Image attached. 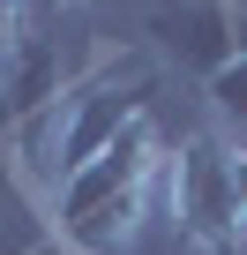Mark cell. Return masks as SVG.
<instances>
[{
  "label": "cell",
  "instance_id": "6",
  "mask_svg": "<svg viewBox=\"0 0 247 255\" xmlns=\"http://www.w3.org/2000/svg\"><path fill=\"white\" fill-rule=\"evenodd\" d=\"M38 30H45V23H38V0H0V68H8Z\"/></svg>",
  "mask_w": 247,
  "mask_h": 255
},
{
  "label": "cell",
  "instance_id": "4",
  "mask_svg": "<svg viewBox=\"0 0 247 255\" xmlns=\"http://www.w3.org/2000/svg\"><path fill=\"white\" fill-rule=\"evenodd\" d=\"M150 45L195 75H217L240 53V23L225 15V0H158L150 8Z\"/></svg>",
  "mask_w": 247,
  "mask_h": 255
},
{
  "label": "cell",
  "instance_id": "5",
  "mask_svg": "<svg viewBox=\"0 0 247 255\" xmlns=\"http://www.w3.org/2000/svg\"><path fill=\"white\" fill-rule=\"evenodd\" d=\"M202 98H210V113H217L225 128H240V135H247V45H240L217 75H202Z\"/></svg>",
  "mask_w": 247,
  "mask_h": 255
},
{
  "label": "cell",
  "instance_id": "1",
  "mask_svg": "<svg viewBox=\"0 0 247 255\" xmlns=\"http://www.w3.org/2000/svg\"><path fill=\"white\" fill-rule=\"evenodd\" d=\"M158 195H165V143H158V120L143 113L128 135H112L90 165H75L60 180V195L45 203L53 210V248H68V255L135 248Z\"/></svg>",
  "mask_w": 247,
  "mask_h": 255
},
{
  "label": "cell",
  "instance_id": "3",
  "mask_svg": "<svg viewBox=\"0 0 247 255\" xmlns=\"http://www.w3.org/2000/svg\"><path fill=\"white\" fill-rule=\"evenodd\" d=\"M150 90H158V75H150L135 53H120V60L75 75V90L60 98V165L75 173V165H90L112 135H128V128L150 113Z\"/></svg>",
  "mask_w": 247,
  "mask_h": 255
},
{
  "label": "cell",
  "instance_id": "7",
  "mask_svg": "<svg viewBox=\"0 0 247 255\" xmlns=\"http://www.w3.org/2000/svg\"><path fill=\"white\" fill-rule=\"evenodd\" d=\"M38 8H53V15H60V8H90V0H38Z\"/></svg>",
  "mask_w": 247,
  "mask_h": 255
},
{
  "label": "cell",
  "instance_id": "2",
  "mask_svg": "<svg viewBox=\"0 0 247 255\" xmlns=\"http://www.w3.org/2000/svg\"><path fill=\"white\" fill-rule=\"evenodd\" d=\"M165 210L195 255H247V210L232 195V135L195 128L165 150Z\"/></svg>",
  "mask_w": 247,
  "mask_h": 255
},
{
  "label": "cell",
  "instance_id": "8",
  "mask_svg": "<svg viewBox=\"0 0 247 255\" xmlns=\"http://www.w3.org/2000/svg\"><path fill=\"white\" fill-rule=\"evenodd\" d=\"M225 15H232V23H247V0H225Z\"/></svg>",
  "mask_w": 247,
  "mask_h": 255
}]
</instances>
